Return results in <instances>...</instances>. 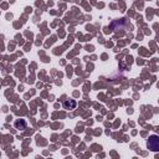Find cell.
I'll list each match as a JSON object with an SVG mask.
<instances>
[{"instance_id":"cell-2","label":"cell","mask_w":159,"mask_h":159,"mask_svg":"<svg viewBox=\"0 0 159 159\" xmlns=\"http://www.w3.org/2000/svg\"><path fill=\"white\" fill-rule=\"evenodd\" d=\"M62 106H63L65 109H68V111H70V109H75L76 106H77V103H76L75 99H66Z\"/></svg>"},{"instance_id":"cell-1","label":"cell","mask_w":159,"mask_h":159,"mask_svg":"<svg viewBox=\"0 0 159 159\" xmlns=\"http://www.w3.org/2000/svg\"><path fill=\"white\" fill-rule=\"evenodd\" d=\"M148 148L153 152H157L159 149V138L158 135H150L148 140Z\"/></svg>"},{"instance_id":"cell-3","label":"cell","mask_w":159,"mask_h":159,"mask_svg":"<svg viewBox=\"0 0 159 159\" xmlns=\"http://www.w3.org/2000/svg\"><path fill=\"white\" fill-rule=\"evenodd\" d=\"M14 125H15L16 129L24 130V129H26V120L25 119H16L15 123H14Z\"/></svg>"}]
</instances>
